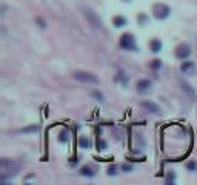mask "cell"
I'll return each instance as SVG.
<instances>
[{
  "mask_svg": "<svg viewBox=\"0 0 197 185\" xmlns=\"http://www.w3.org/2000/svg\"><path fill=\"white\" fill-rule=\"evenodd\" d=\"M0 170L3 174H8V176H16L17 171H19V165L14 164L12 160H8V159H2L0 162Z\"/></svg>",
  "mask_w": 197,
  "mask_h": 185,
  "instance_id": "obj_1",
  "label": "cell"
},
{
  "mask_svg": "<svg viewBox=\"0 0 197 185\" xmlns=\"http://www.w3.org/2000/svg\"><path fill=\"white\" fill-rule=\"evenodd\" d=\"M73 77L79 82H83V83H99V79L94 74L86 73V71H74Z\"/></svg>",
  "mask_w": 197,
  "mask_h": 185,
  "instance_id": "obj_2",
  "label": "cell"
},
{
  "mask_svg": "<svg viewBox=\"0 0 197 185\" xmlns=\"http://www.w3.org/2000/svg\"><path fill=\"white\" fill-rule=\"evenodd\" d=\"M120 45H122L123 49H128V51H134V49H137L136 42H134V37H132L131 34H123L122 39H120Z\"/></svg>",
  "mask_w": 197,
  "mask_h": 185,
  "instance_id": "obj_3",
  "label": "cell"
},
{
  "mask_svg": "<svg viewBox=\"0 0 197 185\" xmlns=\"http://www.w3.org/2000/svg\"><path fill=\"white\" fill-rule=\"evenodd\" d=\"M85 17L88 19V22H89L94 28H100V26H102L100 19H99V17H97V16H96V14L89 9V8H86V9H85Z\"/></svg>",
  "mask_w": 197,
  "mask_h": 185,
  "instance_id": "obj_4",
  "label": "cell"
},
{
  "mask_svg": "<svg viewBox=\"0 0 197 185\" xmlns=\"http://www.w3.org/2000/svg\"><path fill=\"white\" fill-rule=\"evenodd\" d=\"M154 16L157 17V19H166L168 16H169V8L166 6V5H156L154 6Z\"/></svg>",
  "mask_w": 197,
  "mask_h": 185,
  "instance_id": "obj_5",
  "label": "cell"
},
{
  "mask_svg": "<svg viewBox=\"0 0 197 185\" xmlns=\"http://www.w3.org/2000/svg\"><path fill=\"white\" fill-rule=\"evenodd\" d=\"M180 71H182L183 74H188V76L196 74V65H194V62H190V60L183 62V63L180 65Z\"/></svg>",
  "mask_w": 197,
  "mask_h": 185,
  "instance_id": "obj_6",
  "label": "cell"
},
{
  "mask_svg": "<svg viewBox=\"0 0 197 185\" xmlns=\"http://www.w3.org/2000/svg\"><path fill=\"white\" fill-rule=\"evenodd\" d=\"M190 54H191V49H190V46L188 45H179L177 46V49H176V56H177L179 59H182V60L188 59Z\"/></svg>",
  "mask_w": 197,
  "mask_h": 185,
  "instance_id": "obj_7",
  "label": "cell"
},
{
  "mask_svg": "<svg viewBox=\"0 0 197 185\" xmlns=\"http://www.w3.org/2000/svg\"><path fill=\"white\" fill-rule=\"evenodd\" d=\"M151 88V82L148 79H142L137 82V91L139 92H148Z\"/></svg>",
  "mask_w": 197,
  "mask_h": 185,
  "instance_id": "obj_8",
  "label": "cell"
},
{
  "mask_svg": "<svg viewBox=\"0 0 197 185\" xmlns=\"http://www.w3.org/2000/svg\"><path fill=\"white\" fill-rule=\"evenodd\" d=\"M142 106L145 110H148L150 113H153V114H159V106L154 105L153 102H142Z\"/></svg>",
  "mask_w": 197,
  "mask_h": 185,
  "instance_id": "obj_9",
  "label": "cell"
},
{
  "mask_svg": "<svg viewBox=\"0 0 197 185\" xmlns=\"http://www.w3.org/2000/svg\"><path fill=\"white\" fill-rule=\"evenodd\" d=\"M125 23H126V19H125V17H122V16H117V17L114 19V25H116L117 28L123 26Z\"/></svg>",
  "mask_w": 197,
  "mask_h": 185,
  "instance_id": "obj_10",
  "label": "cell"
},
{
  "mask_svg": "<svg viewBox=\"0 0 197 185\" xmlns=\"http://www.w3.org/2000/svg\"><path fill=\"white\" fill-rule=\"evenodd\" d=\"M151 49H153L154 52H159V51L162 49V42H160V40H153V42H151Z\"/></svg>",
  "mask_w": 197,
  "mask_h": 185,
  "instance_id": "obj_11",
  "label": "cell"
},
{
  "mask_svg": "<svg viewBox=\"0 0 197 185\" xmlns=\"http://www.w3.org/2000/svg\"><path fill=\"white\" fill-rule=\"evenodd\" d=\"M79 143H80V147H82V148H89V147H91V140H89V139H86V138H80Z\"/></svg>",
  "mask_w": 197,
  "mask_h": 185,
  "instance_id": "obj_12",
  "label": "cell"
},
{
  "mask_svg": "<svg viewBox=\"0 0 197 185\" xmlns=\"http://www.w3.org/2000/svg\"><path fill=\"white\" fill-rule=\"evenodd\" d=\"M80 173H82L83 176H94V173H92V168H91V167H83Z\"/></svg>",
  "mask_w": 197,
  "mask_h": 185,
  "instance_id": "obj_13",
  "label": "cell"
},
{
  "mask_svg": "<svg viewBox=\"0 0 197 185\" xmlns=\"http://www.w3.org/2000/svg\"><path fill=\"white\" fill-rule=\"evenodd\" d=\"M116 171H117V167H116V165H111V167L108 168V174H110V176H114V174H117Z\"/></svg>",
  "mask_w": 197,
  "mask_h": 185,
  "instance_id": "obj_14",
  "label": "cell"
},
{
  "mask_svg": "<svg viewBox=\"0 0 197 185\" xmlns=\"http://www.w3.org/2000/svg\"><path fill=\"white\" fill-rule=\"evenodd\" d=\"M160 65H162V62H160L159 59H156V60H153V63H151V68H153V70H157V68H160Z\"/></svg>",
  "mask_w": 197,
  "mask_h": 185,
  "instance_id": "obj_15",
  "label": "cell"
},
{
  "mask_svg": "<svg viewBox=\"0 0 197 185\" xmlns=\"http://www.w3.org/2000/svg\"><path fill=\"white\" fill-rule=\"evenodd\" d=\"M97 145H99V150H100V151H103V150H106V142H105V140H102V139H100Z\"/></svg>",
  "mask_w": 197,
  "mask_h": 185,
  "instance_id": "obj_16",
  "label": "cell"
},
{
  "mask_svg": "<svg viewBox=\"0 0 197 185\" xmlns=\"http://www.w3.org/2000/svg\"><path fill=\"white\" fill-rule=\"evenodd\" d=\"M29 131H39V127H33V128H25L23 133H29Z\"/></svg>",
  "mask_w": 197,
  "mask_h": 185,
  "instance_id": "obj_17",
  "label": "cell"
},
{
  "mask_svg": "<svg viewBox=\"0 0 197 185\" xmlns=\"http://www.w3.org/2000/svg\"><path fill=\"white\" fill-rule=\"evenodd\" d=\"M92 94H94V97H97V99H99V100H102V102H103V100H105V99H103V96H102V94H100V92L94 91V92H92Z\"/></svg>",
  "mask_w": 197,
  "mask_h": 185,
  "instance_id": "obj_18",
  "label": "cell"
},
{
  "mask_svg": "<svg viewBox=\"0 0 197 185\" xmlns=\"http://www.w3.org/2000/svg\"><path fill=\"white\" fill-rule=\"evenodd\" d=\"M122 168H123V171H129L131 170V165H123Z\"/></svg>",
  "mask_w": 197,
  "mask_h": 185,
  "instance_id": "obj_19",
  "label": "cell"
},
{
  "mask_svg": "<svg viewBox=\"0 0 197 185\" xmlns=\"http://www.w3.org/2000/svg\"><path fill=\"white\" fill-rule=\"evenodd\" d=\"M188 168H191V170H196L197 165H196V164H190V165H188Z\"/></svg>",
  "mask_w": 197,
  "mask_h": 185,
  "instance_id": "obj_20",
  "label": "cell"
}]
</instances>
